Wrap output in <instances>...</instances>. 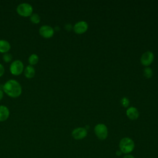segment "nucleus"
I'll return each mask as SVG.
<instances>
[{
  "instance_id": "obj_1",
  "label": "nucleus",
  "mask_w": 158,
  "mask_h": 158,
  "mask_svg": "<svg viewBox=\"0 0 158 158\" xmlns=\"http://www.w3.org/2000/svg\"><path fill=\"white\" fill-rule=\"evenodd\" d=\"M3 91L11 98H17L22 93V86L14 80H9L2 85Z\"/></svg>"
},
{
  "instance_id": "obj_2",
  "label": "nucleus",
  "mask_w": 158,
  "mask_h": 158,
  "mask_svg": "<svg viewBox=\"0 0 158 158\" xmlns=\"http://www.w3.org/2000/svg\"><path fill=\"white\" fill-rule=\"evenodd\" d=\"M135 148L134 141L128 137L123 138L119 142L120 151L125 154H128L131 152Z\"/></svg>"
},
{
  "instance_id": "obj_3",
  "label": "nucleus",
  "mask_w": 158,
  "mask_h": 158,
  "mask_svg": "<svg viewBox=\"0 0 158 158\" xmlns=\"http://www.w3.org/2000/svg\"><path fill=\"white\" fill-rule=\"evenodd\" d=\"M17 12L22 17H30L33 13V7L28 3H22L17 6Z\"/></svg>"
},
{
  "instance_id": "obj_4",
  "label": "nucleus",
  "mask_w": 158,
  "mask_h": 158,
  "mask_svg": "<svg viewBox=\"0 0 158 158\" xmlns=\"http://www.w3.org/2000/svg\"><path fill=\"white\" fill-rule=\"evenodd\" d=\"M94 133L96 136L101 140H104L107 137L108 131L107 127L103 123H99L94 127Z\"/></svg>"
},
{
  "instance_id": "obj_5",
  "label": "nucleus",
  "mask_w": 158,
  "mask_h": 158,
  "mask_svg": "<svg viewBox=\"0 0 158 158\" xmlns=\"http://www.w3.org/2000/svg\"><path fill=\"white\" fill-rule=\"evenodd\" d=\"M24 67L23 63L19 60H15L12 62L10 66V73L14 75H19L23 71Z\"/></svg>"
},
{
  "instance_id": "obj_6",
  "label": "nucleus",
  "mask_w": 158,
  "mask_h": 158,
  "mask_svg": "<svg viewBox=\"0 0 158 158\" xmlns=\"http://www.w3.org/2000/svg\"><path fill=\"white\" fill-rule=\"evenodd\" d=\"M87 135V130L83 127H78L75 128L72 132V136L75 139H82Z\"/></svg>"
},
{
  "instance_id": "obj_7",
  "label": "nucleus",
  "mask_w": 158,
  "mask_h": 158,
  "mask_svg": "<svg viewBox=\"0 0 158 158\" xmlns=\"http://www.w3.org/2000/svg\"><path fill=\"white\" fill-rule=\"evenodd\" d=\"M54 29L49 25H43L39 30V33L44 38H51L54 35Z\"/></svg>"
},
{
  "instance_id": "obj_8",
  "label": "nucleus",
  "mask_w": 158,
  "mask_h": 158,
  "mask_svg": "<svg viewBox=\"0 0 158 158\" xmlns=\"http://www.w3.org/2000/svg\"><path fill=\"white\" fill-rule=\"evenodd\" d=\"M154 60V54L152 52L147 51L141 57V62L144 66L149 65Z\"/></svg>"
},
{
  "instance_id": "obj_9",
  "label": "nucleus",
  "mask_w": 158,
  "mask_h": 158,
  "mask_svg": "<svg viewBox=\"0 0 158 158\" xmlns=\"http://www.w3.org/2000/svg\"><path fill=\"white\" fill-rule=\"evenodd\" d=\"M88 29V24L86 22L81 21L77 23L73 27L74 31L77 34L85 33Z\"/></svg>"
},
{
  "instance_id": "obj_10",
  "label": "nucleus",
  "mask_w": 158,
  "mask_h": 158,
  "mask_svg": "<svg viewBox=\"0 0 158 158\" xmlns=\"http://www.w3.org/2000/svg\"><path fill=\"white\" fill-rule=\"evenodd\" d=\"M9 110L5 106H0V122L6 120L9 117Z\"/></svg>"
},
{
  "instance_id": "obj_11",
  "label": "nucleus",
  "mask_w": 158,
  "mask_h": 158,
  "mask_svg": "<svg viewBox=\"0 0 158 158\" xmlns=\"http://www.w3.org/2000/svg\"><path fill=\"white\" fill-rule=\"evenodd\" d=\"M126 114L127 117L131 120H136L139 116V112L138 110L134 107H131L128 108L127 110Z\"/></svg>"
},
{
  "instance_id": "obj_12",
  "label": "nucleus",
  "mask_w": 158,
  "mask_h": 158,
  "mask_svg": "<svg viewBox=\"0 0 158 158\" xmlns=\"http://www.w3.org/2000/svg\"><path fill=\"white\" fill-rule=\"evenodd\" d=\"M24 75L27 78H31L35 75V70L34 67L30 65L27 66L24 69Z\"/></svg>"
},
{
  "instance_id": "obj_13",
  "label": "nucleus",
  "mask_w": 158,
  "mask_h": 158,
  "mask_svg": "<svg viewBox=\"0 0 158 158\" xmlns=\"http://www.w3.org/2000/svg\"><path fill=\"white\" fill-rule=\"evenodd\" d=\"M10 44L7 41L4 40H0V52L6 53L10 50Z\"/></svg>"
},
{
  "instance_id": "obj_14",
  "label": "nucleus",
  "mask_w": 158,
  "mask_h": 158,
  "mask_svg": "<svg viewBox=\"0 0 158 158\" xmlns=\"http://www.w3.org/2000/svg\"><path fill=\"white\" fill-rule=\"evenodd\" d=\"M38 61H39V57L36 54H32L28 57V62L31 66L36 65L38 62Z\"/></svg>"
},
{
  "instance_id": "obj_15",
  "label": "nucleus",
  "mask_w": 158,
  "mask_h": 158,
  "mask_svg": "<svg viewBox=\"0 0 158 158\" xmlns=\"http://www.w3.org/2000/svg\"><path fill=\"white\" fill-rule=\"evenodd\" d=\"M30 21L35 24H37L40 22V17L38 14H32L30 16Z\"/></svg>"
},
{
  "instance_id": "obj_16",
  "label": "nucleus",
  "mask_w": 158,
  "mask_h": 158,
  "mask_svg": "<svg viewBox=\"0 0 158 158\" xmlns=\"http://www.w3.org/2000/svg\"><path fill=\"white\" fill-rule=\"evenodd\" d=\"M2 59H3V60H4L5 62L8 63V62H10V61L12 60V55H11L10 54L6 52V53H4V54H3Z\"/></svg>"
},
{
  "instance_id": "obj_17",
  "label": "nucleus",
  "mask_w": 158,
  "mask_h": 158,
  "mask_svg": "<svg viewBox=\"0 0 158 158\" xmlns=\"http://www.w3.org/2000/svg\"><path fill=\"white\" fill-rule=\"evenodd\" d=\"M144 75L148 78H151L152 76V71L151 68H146L144 70Z\"/></svg>"
},
{
  "instance_id": "obj_18",
  "label": "nucleus",
  "mask_w": 158,
  "mask_h": 158,
  "mask_svg": "<svg viewBox=\"0 0 158 158\" xmlns=\"http://www.w3.org/2000/svg\"><path fill=\"white\" fill-rule=\"evenodd\" d=\"M121 103L123 107H126L129 105V101L127 98H123L121 100Z\"/></svg>"
},
{
  "instance_id": "obj_19",
  "label": "nucleus",
  "mask_w": 158,
  "mask_h": 158,
  "mask_svg": "<svg viewBox=\"0 0 158 158\" xmlns=\"http://www.w3.org/2000/svg\"><path fill=\"white\" fill-rule=\"evenodd\" d=\"M4 71H5V70H4V66L2 64H0V77L3 75V74L4 73Z\"/></svg>"
},
{
  "instance_id": "obj_20",
  "label": "nucleus",
  "mask_w": 158,
  "mask_h": 158,
  "mask_svg": "<svg viewBox=\"0 0 158 158\" xmlns=\"http://www.w3.org/2000/svg\"><path fill=\"white\" fill-rule=\"evenodd\" d=\"M123 158H135L133 156L131 155V154H125Z\"/></svg>"
},
{
  "instance_id": "obj_21",
  "label": "nucleus",
  "mask_w": 158,
  "mask_h": 158,
  "mask_svg": "<svg viewBox=\"0 0 158 158\" xmlns=\"http://www.w3.org/2000/svg\"><path fill=\"white\" fill-rule=\"evenodd\" d=\"M3 98V92L1 89H0V101Z\"/></svg>"
},
{
  "instance_id": "obj_22",
  "label": "nucleus",
  "mask_w": 158,
  "mask_h": 158,
  "mask_svg": "<svg viewBox=\"0 0 158 158\" xmlns=\"http://www.w3.org/2000/svg\"><path fill=\"white\" fill-rule=\"evenodd\" d=\"M122 152L119 150V151H116V155L117 156H120L121 154H122Z\"/></svg>"
}]
</instances>
